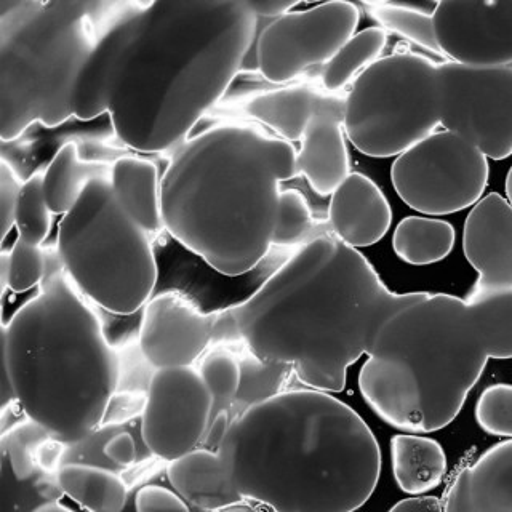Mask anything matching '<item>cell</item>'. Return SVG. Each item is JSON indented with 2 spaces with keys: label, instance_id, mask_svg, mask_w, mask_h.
<instances>
[{
  "label": "cell",
  "instance_id": "obj_24",
  "mask_svg": "<svg viewBox=\"0 0 512 512\" xmlns=\"http://www.w3.org/2000/svg\"><path fill=\"white\" fill-rule=\"evenodd\" d=\"M56 480L64 495L90 512H122L127 504V484L109 469L63 464Z\"/></svg>",
  "mask_w": 512,
  "mask_h": 512
},
{
  "label": "cell",
  "instance_id": "obj_39",
  "mask_svg": "<svg viewBox=\"0 0 512 512\" xmlns=\"http://www.w3.org/2000/svg\"><path fill=\"white\" fill-rule=\"evenodd\" d=\"M144 402H146V396H140V394H116L112 397L104 421L112 420L114 423H122V421L132 420L133 416L143 415Z\"/></svg>",
  "mask_w": 512,
  "mask_h": 512
},
{
  "label": "cell",
  "instance_id": "obj_29",
  "mask_svg": "<svg viewBox=\"0 0 512 512\" xmlns=\"http://www.w3.org/2000/svg\"><path fill=\"white\" fill-rule=\"evenodd\" d=\"M288 365L264 362L248 352L240 359V384L234 404L244 405V410L279 396L282 386L292 373Z\"/></svg>",
  "mask_w": 512,
  "mask_h": 512
},
{
  "label": "cell",
  "instance_id": "obj_5",
  "mask_svg": "<svg viewBox=\"0 0 512 512\" xmlns=\"http://www.w3.org/2000/svg\"><path fill=\"white\" fill-rule=\"evenodd\" d=\"M490 359H512V292L423 293L376 336L359 389L381 420L428 434L455 420Z\"/></svg>",
  "mask_w": 512,
  "mask_h": 512
},
{
  "label": "cell",
  "instance_id": "obj_26",
  "mask_svg": "<svg viewBox=\"0 0 512 512\" xmlns=\"http://www.w3.org/2000/svg\"><path fill=\"white\" fill-rule=\"evenodd\" d=\"M455 228L431 216H407L397 224L392 248L400 260L428 266L445 260L455 247Z\"/></svg>",
  "mask_w": 512,
  "mask_h": 512
},
{
  "label": "cell",
  "instance_id": "obj_42",
  "mask_svg": "<svg viewBox=\"0 0 512 512\" xmlns=\"http://www.w3.org/2000/svg\"><path fill=\"white\" fill-rule=\"evenodd\" d=\"M248 7L252 8L256 16L266 18H280L290 13L298 2L295 0H247Z\"/></svg>",
  "mask_w": 512,
  "mask_h": 512
},
{
  "label": "cell",
  "instance_id": "obj_13",
  "mask_svg": "<svg viewBox=\"0 0 512 512\" xmlns=\"http://www.w3.org/2000/svg\"><path fill=\"white\" fill-rule=\"evenodd\" d=\"M213 397L191 367L156 370L141 415V436L152 455L175 461L196 450L213 418Z\"/></svg>",
  "mask_w": 512,
  "mask_h": 512
},
{
  "label": "cell",
  "instance_id": "obj_15",
  "mask_svg": "<svg viewBox=\"0 0 512 512\" xmlns=\"http://www.w3.org/2000/svg\"><path fill=\"white\" fill-rule=\"evenodd\" d=\"M215 312L200 311L180 293L154 296L144 306L140 349L156 370L191 367L213 341Z\"/></svg>",
  "mask_w": 512,
  "mask_h": 512
},
{
  "label": "cell",
  "instance_id": "obj_3",
  "mask_svg": "<svg viewBox=\"0 0 512 512\" xmlns=\"http://www.w3.org/2000/svg\"><path fill=\"white\" fill-rule=\"evenodd\" d=\"M232 490L272 512H354L375 492L381 450L328 392H280L231 421L218 448Z\"/></svg>",
  "mask_w": 512,
  "mask_h": 512
},
{
  "label": "cell",
  "instance_id": "obj_6",
  "mask_svg": "<svg viewBox=\"0 0 512 512\" xmlns=\"http://www.w3.org/2000/svg\"><path fill=\"white\" fill-rule=\"evenodd\" d=\"M2 357L16 402L50 436L79 444L104 423L119 386V357L61 264L2 325Z\"/></svg>",
  "mask_w": 512,
  "mask_h": 512
},
{
  "label": "cell",
  "instance_id": "obj_43",
  "mask_svg": "<svg viewBox=\"0 0 512 512\" xmlns=\"http://www.w3.org/2000/svg\"><path fill=\"white\" fill-rule=\"evenodd\" d=\"M0 288L2 293L8 288V253L4 252L0 255Z\"/></svg>",
  "mask_w": 512,
  "mask_h": 512
},
{
  "label": "cell",
  "instance_id": "obj_30",
  "mask_svg": "<svg viewBox=\"0 0 512 512\" xmlns=\"http://www.w3.org/2000/svg\"><path fill=\"white\" fill-rule=\"evenodd\" d=\"M52 215L45 200L42 175L36 173L24 181L16 204L15 228L18 239L40 247L52 229Z\"/></svg>",
  "mask_w": 512,
  "mask_h": 512
},
{
  "label": "cell",
  "instance_id": "obj_45",
  "mask_svg": "<svg viewBox=\"0 0 512 512\" xmlns=\"http://www.w3.org/2000/svg\"><path fill=\"white\" fill-rule=\"evenodd\" d=\"M221 512H261L260 509L255 508L252 504L247 503H239L234 504V506H229V508L223 509Z\"/></svg>",
  "mask_w": 512,
  "mask_h": 512
},
{
  "label": "cell",
  "instance_id": "obj_11",
  "mask_svg": "<svg viewBox=\"0 0 512 512\" xmlns=\"http://www.w3.org/2000/svg\"><path fill=\"white\" fill-rule=\"evenodd\" d=\"M440 127L476 144L487 159L512 154V68L439 63Z\"/></svg>",
  "mask_w": 512,
  "mask_h": 512
},
{
  "label": "cell",
  "instance_id": "obj_4",
  "mask_svg": "<svg viewBox=\"0 0 512 512\" xmlns=\"http://www.w3.org/2000/svg\"><path fill=\"white\" fill-rule=\"evenodd\" d=\"M296 154L253 125L197 133L175 149L160 180L164 228L224 276L252 271L274 245L280 184L300 175Z\"/></svg>",
  "mask_w": 512,
  "mask_h": 512
},
{
  "label": "cell",
  "instance_id": "obj_38",
  "mask_svg": "<svg viewBox=\"0 0 512 512\" xmlns=\"http://www.w3.org/2000/svg\"><path fill=\"white\" fill-rule=\"evenodd\" d=\"M68 444L63 440L50 436L40 444L36 453L37 469L47 472V474H58L63 468L64 453H66Z\"/></svg>",
  "mask_w": 512,
  "mask_h": 512
},
{
  "label": "cell",
  "instance_id": "obj_31",
  "mask_svg": "<svg viewBox=\"0 0 512 512\" xmlns=\"http://www.w3.org/2000/svg\"><path fill=\"white\" fill-rule=\"evenodd\" d=\"M199 375L212 394L215 407L220 405V412L228 410L226 407L234 404L239 391L240 360L226 349H216L202 360Z\"/></svg>",
  "mask_w": 512,
  "mask_h": 512
},
{
  "label": "cell",
  "instance_id": "obj_34",
  "mask_svg": "<svg viewBox=\"0 0 512 512\" xmlns=\"http://www.w3.org/2000/svg\"><path fill=\"white\" fill-rule=\"evenodd\" d=\"M48 271V260L44 250L16 239L8 252V288L15 293H24L42 285Z\"/></svg>",
  "mask_w": 512,
  "mask_h": 512
},
{
  "label": "cell",
  "instance_id": "obj_23",
  "mask_svg": "<svg viewBox=\"0 0 512 512\" xmlns=\"http://www.w3.org/2000/svg\"><path fill=\"white\" fill-rule=\"evenodd\" d=\"M319 92L308 85H292L253 96L245 104L248 116L271 128L282 140L301 141L312 112L316 108Z\"/></svg>",
  "mask_w": 512,
  "mask_h": 512
},
{
  "label": "cell",
  "instance_id": "obj_41",
  "mask_svg": "<svg viewBox=\"0 0 512 512\" xmlns=\"http://www.w3.org/2000/svg\"><path fill=\"white\" fill-rule=\"evenodd\" d=\"M229 426H231V418H229L228 410L213 415L212 424L208 428L207 436H205V448L218 452V448L223 444L224 437L228 434Z\"/></svg>",
  "mask_w": 512,
  "mask_h": 512
},
{
  "label": "cell",
  "instance_id": "obj_19",
  "mask_svg": "<svg viewBox=\"0 0 512 512\" xmlns=\"http://www.w3.org/2000/svg\"><path fill=\"white\" fill-rule=\"evenodd\" d=\"M444 512H512V439L485 450L456 474Z\"/></svg>",
  "mask_w": 512,
  "mask_h": 512
},
{
  "label": "cell",
  "instance_id": "obj_40",
  "mask_svg": "<svg viewBox=\"0 0 512 512\" xmlns=\"http://www.w3.org/2000/svg\"><path fill=\"white\" fill-rule=\"evenodd\" d=\"M104 455L119 466H132L136 460V444L132 434L119 432L104 445Z\"/></svg>",
  "mask_w": 512,
  "mask_h": 512
},
{
  "label": "cell",
  "instance_id": "obj_16",
  "mask_svg": "<svg viewBox=\"0 0 512 512\" xmlns=\"http://www.w3.org/2000/svg\"><path fill=\"white\" fill-rule=\"evenodd\" d=\"M463 252L477 272L468 300L512 292V207L506 197L490 192L471 208Z\"/></svg>",
  "mask_w": 512,
  "mask_h": 512
},
{
  "label": "cell",
  "instance_id": "obj_27",
  "mask_svg": "<svg viewBox=\"0 0 512 512\" xmlns=\"http://www.w3.org/2000/svg\"><path fill=\"white\" fill-rule=\"evenodd\" d=\"M388 44V34L380 26L357 32L325 63L322 85L328 93H336L351 84L373 63L380 60Z\"/></svg>",
  "mask_w": 512,
  "mask_h": 512
},
{
  "label": "cell",
  "instance_id": "obj_36",
  "mask_svg": "<svg viewBox=\"0 0 512 512\" xmlns=\"http://www.w3.org/2000/svg\"><path fill=\"white\" fill-rule=\"evenodd\" d=\"M136 512H191L178 493L160 485H144L135 498Z\"/></svg>",
  "mask_w": 512,
  "mask_h": 512
},
{
  "label": "cell",
  "instance_id": "obj_9",
  "mask_svg": "<svg viewBox=\"0 0 512 512\" xmlns=\"http://www.w3.org/2000/svg\"><path fill=\"white\" fill-rule=\"evenodd\" d=\"M344 133L368 157H397L440 127L439 63L392 53L368 66L344 98Z\"/></svg>",
  "mask_w": 512,
  "mask_h": 512
},
{
  "label": "cell",
  "instance_id": "obj_46",
  "mask_svg": "<svg viewBox=\"0 0 512 512\" xmlns=\"http://www.w3.org/2000/svg\"><path fill=\"white\" fill-rule=\"evenodd\" d=\"M504 189H506V200H508L512 207V165L511 168H509L508 176H506V184H504Z\"/></svg>",
  "mask_w": 512,
  "mask_h": 512
},
{
  "label": "cell",
  "instance_id": "obj_32",
  "mask_svg": "<svg viewBox=\"0 0 512 512\" xmlns=\"http://www.w3.org/2000/svg\"><path fill=\"white\" fill-rule=\"evenodd\" d=\"M47 437H50V434L29 418L4 431L2 444L16 479H29L36 472L37 448Z\"/></svg>",
  "mask_w": 512,
  "mask_h": 512
},
{
  "label": "cell",
  "instance_id": "obj_18",
  "mask_svg": "<svg viewBox=\"0 0 512 512\" xmlns=\"http://www.w3.org/2000/svg\"><path fill=\"white\" fill-rule=\"evenodd\" d=\"M328 221L333 236L352 248L370 247L380 242L392 223V210L375 181L359 172L333 191L328 204Z\"/></svg>",
  "mask_w": 512,
  "mask_h": 512
},
{
  "label": "cell",
  "instance_id": "obj_28",
  "mask_svg": "<svg viewBox=\"0 0 512 512\" xmlns=\"http://www.w3.org/2000/svg\"><path fill=\"white\" fill-rule=\"evenodd\" d=\"M365 7L384 31L394 32L418 47L440 55L432 13L399 4H367Z\"/></svg>",
  "mask_w": 512,
  "mask_h": 512
},
{
  "label": "cell",
  "instance_id": "obj_25",
  "mask_svg": "<svg viewBox=\"0 0 512 512\" xmlns=\"http://www.w3.org/2000/svg\"><path fill=\"white\" fill-rule=\"evenodd\" d=\"M111 170L104 165L88 164L80 159L76 143H66L56 152L52 162L42 175L45 200L53 215H66L87 184L100 176H109Z\"/></svg>",
  "mask_w": 512,
  "mask_h": 512
},
{
  "label": "cell",
  "instance_id": "obj_47",
  "mask_svg": "<svg viewBox=\"0 0 512 512\" xmlns=\"http://www.w3.org/2000/svg\"><path fill=\"white\" fill-rule=\"evenodd\" d=\"M388 512H397L396 509H389Z\"/></svg>",
  "mask_w": 512,
  "mask_h": 512
},
{
  "label": "cell",
  "instance_id": "obj_20",
  "mask_svg": "<svg viewBox=\"0 0 512 512\" xmlns=\"http://www.w3.org/2000/svg\"><path fill=\"white\" fill-rule=\"evenodd\" d=\"M168 482L186 503L204 509L221 512L240 500L231 484L220 453L208 448H196L167 466Z\"/></svg>",
  "mask_w": 512,
  "mask_h": 512
},
{
  "label": "cell",
  "instance_id": "obj_22",
  "mask_svg": "<svg viewBox=\"0 0 512 512\" xmlns=\"http://www.w3.org/2000/svg\"><path fill=\"white\" fill-rule=\"evenodd\" d=\"M391 463L400 490L413 496L439 487L447 474V455L442 445L418 434L392 437Z\"/></svg>",
  "mask_w": 512,
  "mask_h": 512
},
{
  "label": "cell",
  "instance_id": "obj_35",
  "mask_svg": "<svg viewBox=\"0 0 512 512\" xmlns=\"http://www.w3.org/2000/svg\"><path fill=\"white\" fill-rule=\"evenodd\" d=\"M312 231V213L308 200L295 189L282 191L280 196L279 223H277V247H293L303 244Z\"/></svg>",
  "mask_w": 512,
  "mask_h": 512
},
{
  "label": "cell",
  "instance_id": "obj_17",
  "mask_svg": "<svg viewBox=\"0 0 512 512\" xmlns=\"http://www.w3.org/2000/svg\"><path fill=\"white\" fill-rule=\"evenodd\" d=\"M344 98L335 93H319L301 148L296 154L300 175L320 196H332L351 173L346 133Z\"/></svg>",
  "mask_w": 512,
  "mask_h": 512
},
{
  "label": "cell",
  "instance_id": "obj_21",
  "mask_svg": "<svg viewBox=\"0 0 512 512\" xmlns=\"http://www.w3.org/2000/svg\"><path fill=\"white\" fill-rule=\"evenodd\" d=\"M109 184L117 204L144 231L164 228L159 173L151 160L120 157L112 164Z\"/></svg>",
  "mask_w": 512,
  "mask_h": 512
},
{
  "label": "cell",
  "instance_id": "obj_12",
  "mask_svg": "<svg viewBox=\"0 0 512 512\" xmlns=\"http://www.w3.org/2000/svg\"><path fill=\"white\" fill-rule=\"evenodd\" d=\"M360 12L351 2H327L269 23L256 45V64L272 84H285L328 63L354 34Z\"/></svg>",
  "mask_w": 512,
  "mask_h": 512
},
{
  "label": "cell",
  "instance_id": "obj_8",
  "mask_svg": "<svg viewBox=\"0 0 512 512\" xmlns=\"http://www.w3.org/2000/svg\"><path fill=\"white\" fill-rule=\"evenodd\" d=\"M61 268L87 300L130 316L151 300L157 263L148 232L120 208L109 176L87 184L58 228Z\"/></svg>",
  "mask_w": 512,
  "mask_h": 512
},
{
  "label": "cell",
  "instance_id": "obj_44",
  "mask_svg": "<svg viewBox=\"0 0 512 512\" xmlns=\"http://www.w3.org/2000/svg\"><path fill=\"white\" fill-rule=\"evenodd\" d=\"M32 512H76L69 509L64 504L56 503V501H50V503L40 504L39 508L34 509Z\"/></svg>",
  "mask_w": 512,
  "mask_h": 512
},
{
  "label": "cell",
  "instance_id": "obj_33",
  "mask_svg": "<svg viewBox=\"0 0 512 512\" xmlns=\"http://www.w3.org/2000/svg\"><path fill=\"white\" fill-rule=\"evenodd\" d=\"M477 424L490 436L512 439V384L488 386L477 399Z\"/></svg>",
  "mask_w": 512,
  "mask_h": 512
},
{
  "label": "cell",
  "instance_id": "obj_7",
  "mask_svg": "<svg viewBox=\"0 0 512 512\" xmlns=\"http://www.w3.org/2000/svg\"><path fill=\"white\" fill-rule=\"evenodd\" d=\"M117 4L95 0H0V138L74 116L80 72Z\"/></svg>",
  "mask_w": 512,
  "mask_h": 512
},
{
  "label": "cell",
  "instance_id": "obj_14",
  "mask_svg": "<svg viewBox=\"0 0 512 512\" xmlns=\"http://www.w3.org/2000/svg\"><path fill=\"white\" fill-rule=\"evenodd\" d=\"M440 55L469 68H512V2L444 0L432 10Z\"/></svg>",
  "mask_w": 512,
  "mask_h": 512
},
{
  "label": "cell",
  "instance_id": "obj_10",
  "mask_svg": "<svg viewBox=\"0 0 512 512\" xmlns=\"http://www.w3.org/2000/svg\"><path fill=\"white\" fill-rule=\"evenodd\" d=\"M490 167L476 144L456 133H432L402 152L391 168L397 196L416 212L452 215L474 207L487 188Z\"/></svg>",
  "mask_w": 512,
  "mask_h": 512
},
{
  "label": "cell",
  "instance_id": "obj_37",
  "mask_svg": "<svg viewBox=\"0 0 512 512\" xmlns=\"http://www.w3.org/2000/svg\"><path fill=\"white\" fill-rule=\"evenodd\" d=\"M21 186L15 170L2 160L0 164V221H2V239L8 236L15 226L16 204L20 197Z\"/></svg>",
  "mask_w": 512,
  "mask_h": 512
},
{
  "label": "cell",
  "instance_id": "obj_2",
  "mask_svg": "<svg viewBox=\"0 0 512 512\" xmlns=\"http://www.w3.org/2000/svg\"><path fill=\"white\" fill-rule=\"evenodd\" d=\"M423 293L391 292L362 253L324 234L248 300L215 311L213 341L244 343L258 359L288 365L308 388L340 392L383 325Z\"/></svg>",
  "mask_w": 512,
  "mask_h": 512
},
{
  "label": "cell",
  "instance_id": "obj_1",
  "mask_svg": "<svg viewBox=\"0 0 512 512\" xmlns=\"http://www.w3.org/2000/svg\"><path fill=\"white\" fill-rule=\"evenodd\" d=\"M256 21L244 0L128 4L80 72L74 116L109 114L117 138L135 151L178 148L242 68Z\"/></svg>",
  "mask_w": 512,
  "mask_h": 512
}]
</instances>
